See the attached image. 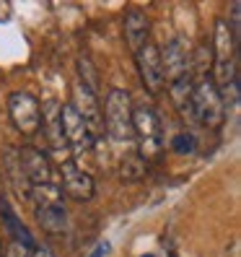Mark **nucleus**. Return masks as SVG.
<instances>
[{
  "label": "nucleus",
  "instance_id": "nucleus-13",
  "mask_svg": "<svg viewBox=\"0 0 241 257\" xmlns=\"http://www.w3.org/2000/svg\"><path fill=\"white\" fill-rule=\"evenodd\" d=\"M60 109H63V104L50 99L44 101L42 107V127L44 130V138H47V146L52 151H68L65 146V135H63V117H60Z\"/></svg>",
  "mask_w": 241,
  "mask_h": 257
},
{
  "label": "nucleus",
  "instance_id": "nucleus-16",
  "mask_svg": "<svg viewBox=\"0 0 241 257\" xmlns=\"http://www.w3.org/2000/svg\"><path fill=\"white\" fill-rule=\"evenodd\" d=\"M3 164H6V174L11 179L13 190H16L21 198H29V190H32V185H29V179L21 169V159H19V148H8L6 156H3Z\"/></svg>",
  "mask_w": 241,
  "mask_h": 257
},
{
  "label": "nucleus",
  "instance_id": "nucleus-9",
  "mask_svg": "<svg viewBox=\"0 0 241 257\" xmlns=\"http://www.w3.org/2000/svg\"><path fill=\"white\" fill-rule=\"evenodd\" d=\"M135 63H138V73L143 88L150 96H158L163 88H166V78H163V68H161V50L158 44L148 42L145 47L135 55Z\"/></svg>",
  "mask_w": 241,
  "mask_h": 257
},
{
  "label": "nucleus",
  "instance_id": "nucleus-1",
  "mask_svg": "<svg viewBox=\"0 0 241 257\" xmlns=\"http://www.w3.org/2000/svg\"><path fill=\"white\" fill-rule=\"evenodd\" d=\"M210 63H213V68H210L213 83L225 104V112H228V107L238 104V42L233 39L225 19L215 21Z\"/></svg>",
  "mask_w": 241,
  "mask_h": 257
},
{
  "label": "nucleus",
  "instance_id": "nucleus-21",
  "mask_svg": "<svg viewBox=\"0 0 241 257\" xmlns=\"http://www.w3.org/2000/svg\"><path fill=\"white\" fill-rule=\"evenodd\" d=\"M225 24H228L233 39L238 42V37H241V32H238V26H241V3H231V21H225Z\"/></svg>",
  "mask_w": 241,
  "mask_h": 257
},
{
  "label": "nucleus",
  "instance_id": "nucleus-24",
  "mask_svg": "<svg viewBox=\"0 0 241 257\" xmlns=\"http://www.w3.org/2000/svg\"><path fill=\"white\" fill-rule=\"evenodd\" d=\"M107 252H109V241H99V244H96V249L91 252V257H104Z\"/></svg>",
  "mask_w": 241,
  "mask_h": 257
},
{
  "label": "nucleus",
  "instance_id": "nucleus-14",
  "mask_svg": "<svg viewBox=\"0 0 241 257\" xmlns=\"http://www.w3.org/2000/svg\"><path fill=\"white\" fill-rule=\"evenodd\" d=\"M0 216H3V226L8 229V234L13 236V241H16V244H21L26 252L37 244L34 234H32V231H29L26 226H24V221L16 216V210L11 208V203H8L6 198H0Z\"/></svg>",
  "mask_w": 241,
  "mask_h": 257
},
{
  "label": "nucleus",
  "instance_id": "nucleus-20",
  "mask_svg": "<svg viewBox=\"0 0 241 257\" xmlns=\"http://www.w3.org/2000/svg\"><path fill=\"white\" fill-rule=\"evenodd\" d=\"M171 151L179 156H192L194 151H197V138L189 133V130H182V133H176L174 138H171Z\"/></svg>",
  "mask_w": 241,
  "mask_h": 257
},
{
  "label": "nucleus",
  "instance_id": "nucleus-6",
  "mask_svg": "<svg viewBox=\"0 0 241 257\" xmlns=\"http://www.w3.org/2000/svg\"><path fill=\"white\" fill-rule=\"evenodd\" d=\"M60 117H63V135H65V146L73 156H81V154H88V151H94L96 146V138L91 135L88 125L83 122V117L75 112V107L68 101L63 104V109H60Z\"/></svg>",
  "mask_w": 241,
  "mask_h": 257
},
{
  "label": "nucleus",
  "instance_id": "nucleus-15",
  "mask_svg": "<svg viewBox=\"0 0 241 257\" xmlns=\"http://www.w3.org/2000/svg\"><path fill=\"white\" fill-rule=\"evenodd\" d=\"M29 200L34 203V208H65V195L60 190L57 182H47V185H32L29 190Z\"/></svg>",
  "mask_w": 241,
  "mask_h": 257
},
{
  "label": "nucleus",
  "instance_id": "nucleus-10",
  "mask_svg": "<svg viewBox=\"0 0 241 257\" xmlns=\"http://www.w3.org/2000/svg\"><path fill=\"white\" fill-rule=\"evenodd\" d=\"M70 104L75 107V112H78V114L83 117V122L88 125L91 135L99 141V135L104 133V119H101V104H99V94L88 91L86 86H81L78 81H75Z\"/></svg>",
  "mask_w": 241,
  "mask_h": 257
},
{
  "label": "nucleus",
  "instance_id": "nucleus-22",
  "mask_svg": "<svg viewBox=\"0 0 241 257\" xmlns=\"http://www.w3.org/2000/svg\"><path fill=\"white\" fill-rule=\"evenodd\" d=\"M26 257H52V254H50V249H47V247H44V244H39V241H37V244H34L32 249L26 252Z\"/></svg>",
  "mask_w": 241,
  "mask_h": 257
},
{
  "label": "nucleus",
  "instance_id": "nucleus-3",
  "mask_svg": "<svg viewBox=\"0 0 241 257\" xmlns=\"http://www.w3.org/2000/svg\"><path fill=\"white\" fill-rule=\"evenodd\" d=\"M132 96L125 88H112L104 99V130L114 143L132 141Z\"/></svg>",
  "mask_w": 241,
  "mask_h": 257
},
{
  "label": "nucleus",
  "instance_id": "nucleus-19",
  "mask_svg": "<svg viewBox=\"0 0 241 257\" xmlns=\"http://www.w3.org/2000/svg\"><path fill=\"white\" fill-rule=\"evenodd\" d=\"M78 83L86 86L88 91L99 94V75H96V68H94V60L88 52L78 55Z\"/></svg>",
  "mask_w": 241,
  "mask_h": 257
},
{
  "label": "nucleus",
  "instance_id": "nucleus-25",
  "mask_svg": "<svg viewBox=\"0 0 241 257\" xmlns=\"http://www.w3.org/2000/svg\"><path fill=\"white\" fill-rule=\"evenodd\" d=\"M143 257H156V254H143Z\"/></svg>",
  "mask_w": 241,
  "mask_h": 257
},
{
  "label": "nucleus",
  "instance_id": "nucleus-23",
  "mask_svg": "<svg viewBox=\"0 0 241 257\" xmlns=\"http://www.w3.org/2000/svg\"><path fill=\"white\" fill-rule=\"evenodd\" d=\"M3 257H26V249H24L21 244H16V241H11V247L6 249Z\"/></svg>",
  "mask_w": 241,
  "mask_h": 257
},
{
  "label": "nucleus",
  "instance_id": "nucleus-4",
  "mask_svg": "<svg viewBox=\"0 0 241 257\" xmlns=\"http://www.w3.org/2000/svg\"><path fill=\"white\" fill-rule=\"evenodd\" d=\"M132 141L145 161L156 159L163 151V127L153 107L140 104V107L132 109Z\"/></svg>",
  "mask_w": 241,
  "mask_h": 257
},
{
  "label": "nucleus",
  "instance_id": "nucleus-17",
  "mask_svg": "<svg viewBox=\"0 0 241 257\" xmlns=\"http://www.w3.org/2000/svg\"><path fill=\"white\" fill-rule=\"evenodd\" d=\"M37 221H39L44 234H50V236L65 234V229H68V210L65 208H39L37 210Z\"/></svg>",
  "mask_w": 241,
  "mask_h": 257
},
{
  "label": "nucleus",
  "instance_id": "nucleus-8",
  "mask_svg": "<svg viewBox=\"0 0 241 257\" xmlns=\"http://www.w3.org/2000/svg\"><path fill=\"white\" fill-rule=\"evenodd\" d=\"M60 179H63V182H60V190H63V195H68L70 200H75V203L94 200V195H96L94 177L86 169H81L75 161H65L63 166H60Z\"/></svg>",
  "mask_w": 241,
  "mask_h": 257
},
{
  "label": "nucleus",
  "instance_id": "nucleus-18",
  "mask_svg": "<svg viewBox=\"0 0 241 257\" xmlns=\"http://www.w3.org/2000/svg\"><path fill=\"white\" fill-rule=\"evenodd\" d=\"M148 172V161L138 154V151H127L119 159V179L122 182H140Z\"/></svg>",
  "mask_w": 241,
  "mask_h": 257
},
{
  "label": "nucleus",
  "instance_id": "nucleus-5",
  "mask_svg": "<svg viewBox=\"0 0 241 257\" xmlns=\"http://www.w3.org/2000/svg\"><path fill=\"white\" fill-rule=\"evenodd\" d=\"M8 114L13 127L26 138H34L42 127V104L29 91H13L8 96Z\"/></svg>",
  "mask_w": 241,
  "mask_h": 257
},
{
  "label": "nucleus",
  "instance_id": "nucleus-12",
  "mask_svg": "<svg viewBox=\"0 0 241 257\" xmlns=\"http://www.w3.org/2000/svg\"><path fill=\"white\" fill-rule=\"evenodd\" d=\"M122 29H125V42L132 55H138L145 44L150 42V19L148 13L140 8H127L125 19H122Z\"/></svg>",
  "mask_w": 241,
  "mask_h": 257
},
{
  "label": "nucleus",
  "instance_id": "nucleus-11",
  "mask_svg": "<svg viewBox=\"0 0 241 257\" xmlns=\"http://www.w3.org/2000/svg\"><path fill=\"white\" fill-rule=\"evenodd\" d=\"M19 159H21V169L29 179V185H47L55 182V166L47 159V154H42L39 148H19Z\"/></svg>",
  "mask_w": 241,
  "mask_h": 257
},
{
  "label": "nucleus",
  "instance_id": "nucleus-2",
  "mask_svg": "<svg viewBox=\"0 0 241 257\" xmlns=\"http://www.w3.org/2000/svg\"><path fill=\"white\" fill-rule=\"evenodd\" d=\"M194 65L197 73H192V117L197 125L218 130L225 122V104L210 75V60H192V68Z\"/></svg>",
  "mask_w": 241,
  "mask_h": 257
},
{
  "label": "nucleus",
  "instance_id": "nucleus-7",
  "mask_svg": "<svg viewBox=\"0 0 241 257\" xmlns=\"http://www.w3.org/2000/svg\"><path fill=\"white\" fill-rule=\"evenodd\" d=\"M192 52H189V44L184 37H174L166 47L161 50V68H163V78L166 83H174L184 75H192Z\"/></svg>",
  "mask_w": 241,
  "mask_h": 257
}]
</instances>
